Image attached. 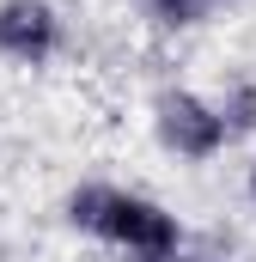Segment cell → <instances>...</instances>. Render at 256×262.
<instances>
[{"instance_id": "obj_1", "label": "cell", "mask_w": 256, "mask_h": 262, "mask_svg": "<svg viewBox=\"0 0 256 262\" xmlns=\"http://www.w3.org/2000/svg\"><path fill=\"white\" fill-rule=\"evenodd\" d=\"M67 226H79L86 238L122 250L128 262H177L183 256V220L153 195H134L116 183H79L67 195Z\"/></svg>"}, {"instance_id": "obj_2", "label": "cell", "mask_w": 256, "mask_h": 262, "mask_svg": "<svg viewBox=\"0 0 256 262\" xmlns=\"http://www.w3.org/2000/svg\"><path fill=\"white\" fill-rule=\"evenodd\" d=\"M153 134H159V146L171 152V159H189V165H207V159H220L226 152V122H220V110H214V98H201V92H159V104H153Z\"/></svg>"}, {"instance_id": "obj_3", "label": "cell", "mask_w": 256, "mask_h": 262, "mask_svg": "<svg viewBox=\"0 0 256 262\" xmlns=\"http://www.w3.org/2000/svg\"><path fill=\"white\" fill-rule=\"evenodd\" d=\"M61 49V12L49 0H0V55L18 67H43Z\"/></svg>"}, {"instance_id": "obj_4", "label": "cell", "mask_w": 256, "mask_h": 262, "mask_svg": "<svg viewBox=\"0 0 256 262\" xmlns=\"http://www.w3.org/2000/svg\"><path fill=\"white\" fill-rule=\"evenodd\" d=\"M214 110H220V122H226V140H238V134H256V79H232L220 98H214Z\"/></svg>"}, {"instance_id": "obj_5", "label": "cell", "mask_w": 256, "mask_h": 262, "mask_svg": "<svg viewBox=\"0 0 256 262\" xmlns=\"http://www.w3.org/2000/svg\"><path fill=\"white\" fill-rule=\"evenodd\" d=\"M201 6H207V0H153V12H159L165 25H195Z\"/></svg>"}, {"instance_id": "obj_6", "label": "cell", "mask_w": 256, "mask_h": 262, "mask_svg": "<svg viewBox=\"0 0 256 262\" xmlns=\"http://www.w3.org/2000/svg\"><path fill=\"white\" fill-rule=\"evenodd\" d=\"M244 189H250V207H256V159H250V177H244Z\"/></svg>"}, {"instance_id": "obj_7", "label": "cell", "mask_w": 256, "mask_h": 262, "mask_svg": "<svg viewBox=\"0 0 256 262\" xmlns=\"http://www.w3.org/2000/svg\"><path fill=\"white\" fill-rule=\"evenodd\" d=\"M177 262H183V256H177Z\"/></svg>"}]
</instances>
